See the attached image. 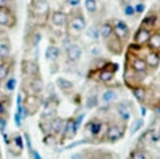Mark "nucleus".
<instances>
[{
  "label": "nucleus",
  "instance_id": "1",
  "mask_svg": "<svg viewBox=\"0 0 160 159\" xmlns=\"http://www.w3.org/2000/svg\"><path fill=\"white\" fill-rule=\"evenodd\" d=\"M28 12H30V15L34 17V20L42 18L43 21H46L50 16V5L48 0H30Z\"/></svg>",
  "mask_w": 160,
  "mask_h": 159
},
{
  "label": "nucleus",
  "instance_id": "2",
  "mask_svg": "<svg viewBox=\"0 0 160 159\" xmlns=\"http://www.w3.org/2000/svg\"><path fill=\"white\" fill-rule=\"evenodd\" d=\"M22 91L25 92V95L39 96L43 92V82L41 76L25 78V80L22 83Z\"/></svg>",
  "mask_w": 160,
  "mask_h": 159
},
{
  "label": "nucleus",
  "instance_id": "3",
  "mask_svg": "<svg viewBox=\"0 0 160 159\" xmlns=\"http://www.w3.org/2000/svg\"><path fill=\"white\" fill-rule=\"evenodd\" d=\"M39 105H41V99L39 96H34V95H25L24 100H22V116L24 118L28 116H33L36 115Z\"/></svg>",
  "mask_w": 160,
  "mask_h": 159
},
{
  "label": "nucleus",
  "instance_id": "4",
  "mask_svg": "<svg viewBox=\"0 0 160 159\" xmlns=\"http://www.w3.org/2000/svg\"><path fill=\"white\" fill-rule=\"evenodd\" d=\"M0 25L7 29H13L17 25L16 9L0 8Z\"/></svg>",
  "mask_w": 160,
  "mask_h": 159
},
{
  "label": "nucleus",
  "instance_id": "5",
  "mask_svg": "<svg viewBox=\"0 0 160 159\" xmlns=\"http://www.w3.org/2000/svg\"><path fill=\"white\" fill-rule=\"evenodd\" d=\"M21 71L24 78H36V76H41L39 75V66L36 61L33 59H22L21 62Z\"/></svg>",
  "mask_w": 160,
  "mask_h": 159
},
{
  "label": "nucleus",
  "instance_id": "6",
  "mask_svg": "<svg viewBox=\"0 0 160 159\" xmlns=\"http://www.w3.org/2000/svg\"><path fill=\"white\" fill-rule=\"evenodd\" d=\"M116 70H117V64L105 62L104 66H102V69H100V71H98L97 79H98L100 82H102V83H108V82L112 80L113 78H114Z\"/></svg>",
  "mask_w": 160,
  "mask_h": 159
},
{
  "label": "nucleus",
  "instance_id": "7",
  "mask_svg": "<svg viewBox=\"0 0 160 159\" xmlns=\"http://www.w3.org/2000/svg\"><path fill=\"white\" fill-rule=\"evenodd\" d=\"M113 33H114V36L118 39H121L123 42L130 37V28L125 21H122V20H117L114 23V25H113Z\"/></svg>",
  "mask_w": 160,
  "mask_h": 159
},
{
  "label": "nucleus",
  "instance_id": "8",
  "mask_svg": "<svg viewBox=\"0 0 160 159\" xmlns=\"http://www.w3.org/2000/svg\"><path fill=\"white\" fill-rule=\"evenodd\" d=\"M87 26V21L83 16V13H74V15H71L70 17V23H68V28L72 29V30H76L78 33H80L82 30L85 29Z\"/></svg>",
  "mask_w": 160,
  "mask_h": 159
},
{
  "label": "nucleus",
  "instance_id": "9",
  "mask_svg": "<svg viewBox=\"0 0 160 159\" xmlns=\"http://www.w3.org/2000/svg\"><path fill=\"white\" fill-rule=\"evenodd\" d=\"M105 44H106V48H108V50L112 53V54H116V55L122 54V41L114 36V33L105 39Z\"/></svg>",
  "mask_w": 160,
  "mask_h": 159
},
{
  "label": "nucleus",
  "instance_id": "10",
  "mask_svg": "<svg viewBox=\"0 0 160 159\" xmlns=\"http://www.w3.org/2000/svg\"><path fill=\"white\" fill-rule=\"evenodd\" d=\"M125 134V129L122 126H119V125H113L110 126L108 130H106V141L109 142H116L118 140H121Z\"/></svg>",
  "mask_w": 160,
  "mask_h": 159
},
{
  "label": "nucleus",
  "instance_id": "11",
  "mask_svg": "<svg viewBox=\"0 0 160 159\" xmlns=\"http://www.w3.org/2000/svg\"><path fill=\"white\" fill-rule=\"evenodd\" d=\"M63 140H72L76 133H78V128L75 125V120L74 118H68L64 124V129H63Z\"/></svg>",
  "mask_w": 160,
  "mask_h": 159
},
{
  "label": "nucleus",
  "instance_id": "12",
  "mask_svg": "<svg viewBox=\"0 0 160 159\" xmlns=\"http://www.w3.org/2000/svg\"><path fill=\"white\" fill-rule=\"evenodd\" d=\"M102 126H104V122L97 120V118H92V120L88 121V124L85 125V130L88 131V133L93 137L98 136L100 133H101L102 130Z\"/></svg>",
  "mask_w": 160,
  "mask_h": 159
},
{
  "label": "nucleus",
  "instance_id": "13",
  "mask_svg": "<svg viewBox=\"0 0 160 159\" xmlns=\"http://www.w3.org/2000/svg\"><path fill=\"white\" fill-rule=\"evenodd\" d=\"M151 36V30H148L147 28H144V26H139V29L137 30L135 36H134V44L135 45H144L147 44L148 38Z\"/></svg>",
  "mask_w": 160,
  "mask_h": 159
},
{
  "label": "nucleus",
  "instance_id": "14",
  "mask_svg": "<svg viewBox=\"0 0 160 159\" xmlns=\"http://www.w3.org/2000/svg\"><path fill=\"white\" fill-rule=\"evenodd\" d=\"M13 69V62L11 58L0 61V83H3L7 78H9V74Z\"/></svg>",
  "mask_w": 160,
  "mask_h": 159
},
{
  "label": "nucleus",
  "instance_id": "15",
  "mask_svg": "<svg viewBox=\"0 0 160 159\" xmlns=\"http://www.w3.org/2000/svg\"><path fill=\"white\" fill-rule=\"evenodd\" d=\"M66 53H67V58L70 62H78L83 54V50L78 44H71L66 50Z\"/></svg>",
  "mask_w": 160,
  "mask_h": 159
},
{
  "label": "nucleus",
  "instance_id": "16",
  "mask_svg": "<svg viewBox=\"0 0 160 159\" xmlns=\"http://www.w3.org/2000/svg\"><path fill=\"white\" fill-rule=\"evenodd\" d=\"M50 20H51L52 25H55V26H64L66 24H67L68 18H67V15H66L64 12H62V11H54L51 13Z\"/></svg>",
  "mask_w": 160,
  "mask_h": 159
},
{
  "label": "nucleus",
  "instance_id": "17",
  "mask_svg": "<svg viewBox=\"0 0 160 159\" xmlns=\"http://www.w3.org/2000/svg\"><path fill=\"white\" fill-rule=\"evenodd\" d=\"M147 46L152 51L158 53L160 50V29H158L155 33H152L150 36L148 41H147Z\"/></svg>",
  "mask_w": 160,
  "mask_h": 159
},
{
  "label": "nucleus",
  "instance_id": "18",
  "mask_svg": "<svg viewBox=\"0 0 160 159\" xmlns=\"http://www.w3.org/2000/svg\"><path fill=\"white\" fill-rule=\"evenodd\" d=\"M144 62H146V64H147V67H151V69L159 67V64H160V55H159V53H156V51L148 53V54L146 55V58H144Z\"/></svg>",
  "mask_w": 160,
  "mask_h": 159
},
{
  "label": "nucleus",
  "instance_id": "19",
  "mask_svg": "<svg viewBox=\"0 0 160 159\" xmlns=\"http://www.w3.org/2000/svg\"><path fill=\"white\" fill-rule=\"evenodd\" d=\"M55 83H57V87L62 92H64V94H70V92L74 90V83L66 78H58Z\"/></svg>",
  "mask_w": 160,
  "mask_h": 159
},
{
  "label": "nucleus",
  "instance_id": "20",
  "mask_svg": "<svg viewBox=\"0 0 160 159\" xmlns=\"http://www.w3.org/2000/svg\"><path fill=\"white\" fill-rule=\"evenodd\" d=\"M131 67H132V71L138 72V74H143V72L147 71V64H146L144 59L139 57H135L131 61Z\"/></svg>",
  "mask_w": 160,
  "mask_h": 159
},
{
  "label": "nucleus",
  "instance_id": "21",
  "mask_svg": "<svg viewBox=\"0 0 160 159\" xmlns=\"http://www.w3.org/2000/svg\"><path fill=\"white\" fill-rule=\"evenodd\" d=\"M22 95L18 94L17 96V109H16V115H15V122L17 126H21V122H22Z\"/></svg>",
  "mask_w": 160,
  "mask_h": 159
},
{
  "label": "nucleus",
  "instance_id": "22",
  "mask_svg": "<svg viewBox=\"0 0 160 159\" xmlns=\"http://www.w3.org/2000/svg\"><path fill=\"white\" fill-rule=\"evenodd\" d=\"M64 124H66V121L63 120V118H61V117H55L54 120H51V121H50L51 130L54 131L55 134H61L62 131H63V129H64Z\"/></svg>",
  "mask_w": 160,
  "mask_h": 159
},
{
  "label": "nucleus",
  "instance_id": "23",
  "mask_svg": "<svg viewBox=\"0 0 160 159\" xmlns=\"http://www.w3.org/2000/svg\"><path fill=\"white\" fill-rule=\"evenodd\" d=\"M61 55V50H59L58 46L55 45H50L48 49H46V59L48 61H57Z\"/></svg>",
  "mask_w": 160,
  "mask_h": 159
},
{
  "label": "nucleus",
  "instance_id": "24",
  "mask_svg": "<svg viewBox=\"0 0 160 159\" xmlns=\"http://www.w3.org/2000/svg\"><path fill=\"white\" fill-rule=\"evenodd\" d=\"M156 21H158V16L155 15V13H148L147 16H146V18L142 21V26H144V28H147L148 30L154 29L155 25H156Z\"/></svg>",
  "mask_w": 160,
  "mask_h": 159
},
{
  "label": "nucleus",
  "instance_id": "25",
  "mask_svg": "<svg viewBox=\"0 0 160 159\" xmlns=\"http://www.w3.org/2000/svg\"><path fill=\"white\" fill-rule=\"evenodd\" d=\"M100 36H101L104 39H106L109 36H112L113 34V24H110V23H104L102 25H101V28H100Z\"/></svg>",
  "mask_w": 160,
  "mask_h": 159
},
{
  "label": "nucleus",
  "instance_id": "26",
  "mask_svg": "<svg viewBox=\"0 0 160 159\" xmlns=\"http://www.w3.org/2000/svg\"><path fill=\"white\" fill-rule=\"evenodd\" d=\"M11 107V100L5 97H0V117H7Z\"/></svg>",
  "mask_w": 160,
  "mask_h": 159
},
{
  "label": "nucleus",
  "instance_id": "27",
  "mask_svg": "<svg viewBox=\"0 0 160 159\" xmlns=\"http://www.w3.org/2000/svg\"><path fill=\"white\" fill-rule=\"evenodd\" d=\"M11 58V45L7 42L0 44V61Z\"/></svg>",
  "mask_w": 160,
  "mask_h": 159
},
{
  "label": "nucleus",
  "instance_id": "28",
  "mask_svg": "<svg viewBox=\"0 0 160 159\" xmlns=\"http://www.w3.org/2000/svg\"><path fill=\"white\" fill-rule=\"evenodd\" d=\"M16 85H17V80H16V78H7L5 80H4V90L8 92V94H12L13 91L16 90Z\"/></svg>",
  "mask_w": 160,
  "mask_h": 159
},
{
  "label": "nucleus",
  "instance_id": "29",
  "mask_svg": "<svg viewBox=\"0 0 160 159\" xmlns=\"http://www.w3.org/2000/svg\"><path fill=\"white\" fill-rule=\"evenodd\" d=\"M132 95L135 96V99L139 103H143L146 97V90L143 87H134L132 88Z\"/></svg>",
  "mask_w": 160,
  "mask_h": 159
},
{
  "label": "nucleus",
  "instance_id": "30",
  "mask_svg": "<svg viewBox=\"0 0 160 159\" xmlns=\"http://www.w3.org/2000/svg\"><path fill=\"white\" fill-rule=\"evenodd\" d=\"M116 99H117V94L114 91H112V90L106 91V92L102 94V101L104 103H112L113 100H116Z\"/></svg>",
  "mask_w": 160,
  "mask_h": 159
},
{
  "label": "nucleus",
  "instance_id": "31",
  "mask_svg": "<svg viewBox=\"0 0 160 159\" xmlns=\"http://www.w3.org/2000/svg\"><path fill=\"white\" fill-rule=\"evenodd\" d=\"M85 9L89 13H96L97 11V2L96 0H85Z\"/></svg>",
  "mask_w": 160,
  "mask_h": 159
},
{
  "label": "nucleus",
  "instance_id": "32",
  "mask_svg": "<svg viewBox=\"0 0 160 159\" xmlns=\"http://www.w3.org/2000/svg\"><path fill=\"white\" fill-rule=\"evenodd\" d=\"M130 159H147V156H146V154L143 153L142 150H132L130 153Z\"/></svg>",
  "mask_w": 160,
  "mask_h": 159
},
{
  "label": "nucleus",
  "instance_id": "33",
  "mask_svg": "<svg viewBox=\"0 0 160 159\" xmlns=\"http://www.w3.org/2000/svg\"><path fill=\"white\" fill-rule=\"evenodd\" d=\"M0 8H11V9H16L15 0H0Z\"/></svg>",
  "mask_w": 160,
  "mask_h": 159
},
{
  "label": "nucleus",
  "instance_id": "34",
  "mask_svg": "<svg viewBox=\"0 0 160 159\" xmlns=\"http://www.w3.org/2000/svg\"><path fill=\"white\" fill-rule=\"evenodd\" d=\"M97 96L96 95H93V96H88V99H87V108L88 109H92V108H95L97 107Z\"/></svg>",
  "mask_w": 160,
  "mask_h": 159
},
{
  "label": "nucleus",
  "instance_id": "35",
  "mask_svg": "<svg viewBox=\"0 0 160 159\" xmlns=\"http://www.w3.org/2000/svg\"><path fill=\"white\" fill-rule=\"evenodd\" d=\"M123 13L126 16H134V13H135L134 7H132V5H126L123 8Z\"/></svg>",
  "mask_w": 160,
  "mask_h": 159
},
{
  "label": "nucleus",
  "instance_id": "36",
  "mask_svg": "<svg viewBox=\"0 0 160 159\" xmlns=\"http://www.w3.org/2000/svg\"><path fill=\"white\" fill-rule=\"evenodd\" d=\"M7 122H8V118L7 117H0V131H2V133H4Z\"/></svg>",
  "mask_w": 160,
  "mask_h": 159
},
{
  "label": "nucleus",
  "instance_id": "37",
  "mask_svg": "<svg viewBox=\"0 0 160 159\" xmlns=\"http://www.w3.org/2000/svg\"><path fill=\"white\" fill-rule=\"evenodd\" d=\"M142 124H143V121H142V120H137V121H135V125H132L131 133H132V134H134V133H135V131H138V130H139V128H141V126H142Z\"/></svg>",
  "mask_w": 160,
  "mask_h": 159
},
{
  "label": "nucleus",
  "instance_id": "38",
  "mask_svg": "<svg viewBox=\"0 0 160 159\" xmlns=\"http://www.w3.org/2000/svg\"><path fill=\"white\" fill-rule=\"evenodd\" d=\"M144 8H146V5L144 4H137L135 7H134V9H135V13H143V11H144Z\"/></svg>",
  "mask_w": 160,
  "mask_h": 159
},
{
  "label": "nucleus",
  "instance_id": "39",
  "mask_svg": "<svg viewBox=\"0 0 160 159\" xmlns=\"http://www.w3.org/2000/svg\"><path fill=\"white\" fill-rule=\"evenodd\" d=\"M32 158L33 159H42L41 158V155H39V153H38V151H36V150H32Z\"/></svg>",
  "mask_w": 160,
  "mask_h": 159
},
{
  "label": "nucleus",
  "instance_id": "40",
  "mask_svg": "<svg viewBox=\"0 0 160 159\" xmlns=\"http://www.w3.org/2000/svg\"><path fill=\"white\" fill-rule=\"evenodd\" d=\"M67 3L71 7H78L80 4V0H67Z\"/></svg>",
  "mask_w": 160,
  "mask_h": 159
},
{
  "label": "nucleus",
  "instance_id": "41",
  "mask_svg": "<svg viewBox=\"0 0 160 159\" xmlns=\"http://www.w3.org/2000/svg\"><path fill=\"white\" fill-rule=\"evenodd\" d=\"M71 159H87V158L83 154H74L71 156Z\"/></svg>",
  "mask_w": 160,
  "mask_h": 159
}]
</instances>
